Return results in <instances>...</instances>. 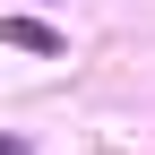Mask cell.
I'll return each mask as SVG.
<instances>
[{
    "instance_id": "obj_1",
    "label": "cell",
    "mask_w": 155,
    "mask_h": 155,
    "mask_svg": "<svg viewBox=\"0 0 155 155\" xmlns=\"http://www.w3.org/2000/svg\"><path fill=\"white\" fill-rule=\"evenodd\" d=\"M0 43H17V52H61V35H52L43 17H0Z\"/></svg>"
},
{
    "instance_id": "obj_2",
    "label": "cell",
    "mask_w": 155,
    "mask_h": 155,
    "mask_svg": "<svg viewBox=\"0 0 155 155\" xmlns=\"http://www.w3.org/2000/svg\"><path fill=\"white\" fill-rule=\"evenodd\" d=\"M0 155H26V138H0Z\"/></svg>"
}]
</instances>
